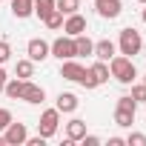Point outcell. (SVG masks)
<instances>
[{
	"label": "cell",
	"instance_id": "obj_21",
	"mask_svg": "<svg viewBox=\"0 0 146 146\" xmlns=\"http://www.w3.org/2000/svg\"><path fill=\"white\" fill-rule=\"evenodd\" d=\"M115 123L123 126V129H129V126L135 123V112H126V109H117V106H115Z\"/></svg>",
	"mask_w": 146,
	"mask_h": 146
},
{
	"label": "cell",
	"instance_id": "obj_2",
	"mask_svg": "<svg viewBox=\"0 0 146 146\" xmlns=\"http://www.w3.org/2000/svg\"><path fill=\"white\" fill-rule=\"evenodd\" d=\"M140 49H143V37H140V32H137V29H132V26L120 29L117 52H120V54H126V57H135V54H140Z\"/></svg>",
	"mask_w": 146,
	"mask_h": 146
},
{
	"label": "cell",
	"instance_id": "obj_23",
	"mask_svg": "<svg viewBox=\"0 0 146 146\" xmlns=\"http://www.w3.org/2000/svg\"><path fill=\"white\" fill-rule=\"evenodd\" d=\"M117 109H126V112H137V100H135L132 95H123V98H117Z\"/></svg>",
	"mask_w": 146,
	"mask_h": 146
},
{
	"label": "cell",
	"instance_id": "obj_30",
	"mask_svg": "<svg viewBox=\"0 0 146 146\" xmlns=\"http://www.w3.org/2000/svg\"><path fill=\"white\" fill-rule=\"evenodd\" d=\"M126 137H109V146H123Z\"/></svg>",
	"mask_w": 146,
	"mask_h": 146
},
{
	"label": "cell",
	"instance_id": "obj_17",
	"mask_svg": "<svg viewBox=\"0 0 146 146\" xmlns=\"http://www.w3.org/2000/svg\"><path fill=\"white\" fill-rule=\"evenodd\" d=\"M75 52H78V57H80V54H92V52H95V43L86 37V32L75 37Z\"/></svg>",
	"mask_w": 146,
	"mask_h": 146
},
{
	"label": "cell",
	"instance_id": "obj_28",
	"mask_svg": "<svg viewBox=\"0 0 146 146\" xmlns=\"http://www.w3.org/2000/svg\"><path fill=\"white\" fill-rule=\"evenodd\" d=\"M80 140H83V146H100V137L98 135H83Z\"/></svg>",
	"mask_w": 146,
	"mask_h": 146
},
{
	"label": "cell",
	"instance_id": "obj_20",
	"mask_svg": "<svg viewBox=\"0 0 146 146\" xmlns=\"http://www.w3.org/2000/svg\"><path fill=\"white\" fill-rule=\"evenodd\" d=\"M54 9L60 15H75L80 9V0H54Z\"/></svg>",
	"mask_w": 146,
	"mask_h": 146
},
{
	"label": "cell",
	"instance_id": "obj_11",
	"mask_svg": "<svg viewBox=\"0 0 146 146\" xmlns=\"http://www.w3.org/2000/svg\"><path fill=\"white\" fill-rule=\"evenodd\" d=\"M92 54H95L98 60H106V63H109V60L117 54V46H115L109 37H103V40H98V43H95V52H92Z\"/></svg>",
	"mask_w": 146,
	"mask_h": 146
},
{
	"label": "cell",
	"instance_id": "obj_12",
	"mask_svg": "<svg viewBox=\"0 0 146 146\" xmlns=\"http://www.w3.org/2000/svg\"><path fill=\"white\" fill-rule=\"evenodd\" d=\"M78 95H72V92H60L57 95V103H54V109L57 112H63V115H72V112H75L78 109Z\"/></svg>",
	"mask_w": 146,
	"mask_h": 146
},
{
	"label": "cell",
	"instance_id": "obj_10",
	"mask_svg": "<svg viewBox=\"0 0 146 146\" xmlns=\"http://www.w3.org/2000/svg\"><path fill=\"white\" fill-rule=\"evenodd\" d=\"M20 100H26V103H43L46 100V92H43V86L26 80L23 83V92H20Z\"/></svg>",
	"mask_w": 146,
	"mask_h": 146
},
{
	"label": "cell",
	"instance_id": "obj_34",
	"mask_svg": "<svg viewBox=\"0 0 146 146\" xmlns=\"http://www.w3.org/2000/svg\"><path fill=\"white\" fill-rule=\"evenodd\" d=\"M137 3H146V0H137Z\"/></svg>",
	"mask_w": 146,
	"mask_h": 146
},
{
	"label": "cell",
	"instance_id": "obj_27",
	"mask_svg": "<svg viewBox=\"0 0 146 146\" xmlns=\"http://www.w3.org/2000/svg\"><path fill=\"white\" fill-rule=\"evenodd\" d=\"M9 123H12V112L9 109H0V132H3Z\"/></svg>",
	"mask_w": 146,
	"mask_h": 146
},
{
	"label": "cell",
	"instance_id": "obj_25",
	"mask_svg": "<svg viewBox=\"0 0 146 146\" xmlns=\"http://www.w3.org/2000/svg\"><path fill=\"white\" fill-rule=\"evenodd\" d=\"M9 57H12V46H9V40H0V66L9 63Z\"/></svg>",
	"mask_w": 146,
	"mask_h": 146
},
{
	"label": "cell",
	"instance_id": "obj_32",
	"mask_svg": "<svg viewBox=\"0 0 146 146\" xmlns=\"http://www.w3.org/2000/svg\"><path fill=\"white\" fill-rule=\"evenodd\" d=\"M140 17H143V23H146V3H143V15H140Z\"/></svg>",
	"mask_w": 146,
	"mask_h": 146
},
{
	"label": "cell",
	"instance_id": "obj_7",
	"mask_svg": "<svg viewBox=\"0 0 146 146\" xmlns=\"http://www.w3.org/2000/svg\"><path fill=\"white\" fill-rule=\"evenodd\" d=\"M95 9H98V15L103 20H115V17H120L123 3L120 0H95Z\"/></svg>",
	"mask_w": 146,
	"mask_h": 146
},
{
	"label": "cell",
	"instance_id": "obj_16",
	"mask_svg": "<svg viewBox=\"0 0 146 146\" xmlns=\"http://www.w3.org/2000/svg\"><path fill=\"white\" fill-rule=\"evenodd\" d=\"M89 72H92V78L98 80V86H100V83H109V78H112V75H109V63H106V60L92 63V66H89Z\"/></svg>",
	"mask_w": 146,
	"mask_h": 146
},
{
	"label": "cell",
	"instance_id": "obj_35",
	"mask_svg": "<svg viewBox=\"0 0 146 146\" xmlns=\"http://www.w3.org/2000/svg\"><path fill=\"white\" fill-rule=\"evenodd\" d=\"M143 83H146V75H143Z\"/></svg>",
	"mask_w": 146,
	"mask_h": 146
},
{
	"label": "cell",
	"instance_id": "obj_13",
	"mask_svg": "<svg viewBox=\"0 0 146 146\" xmlns=\"http://www.w3.org/2000/svg\"><path fill=\"white\" fill-rule=\"evenodd\" d=\"M83 135H86V120H80V117H72V120L66 123V137H69L72 143H78Z\"/></svg>",
	"mask_w": 146,
	"mask_h": 146
},
{
	"label": "cell",
	"instance_id": "obj_3",
	"mask_svg": "<svg viewBox=\"0 0 146 146\" xmlns=\"http://www.w3.org/2000/svg\"><path fill=\"white\" fill-rule=\"evenodd\" d=\"M57 123H60V112H57V109H46V112L40 115L37 135H43L46 140H49V137H54V132H57Z\"/></svg>",
	"mask_w": 146,
	"mask_h": 146
},
{
	"label": "cell",
	"instance_id": "obj_8",
	"mask_svg": "<svg viewBox=\"0 0 146 146\" xmlns=\"http://www.w3.org/2000/svg\"><path fill=\"white\" fill-rule=\"evenodd\" d=\"M83 75H86V66H80L75 57H72V60H60V78L80 83V78H83Z\"/></svg>",
	"mask_w": 146,
	"mask_h": 146
},
{
	"label": "cell",
	"instance_id": "obj_33",
	"mask_svg": "<svg viewBox=\"0 0 146 146\" xmlns=\"http://www.w3.org/2000/svg\"><path fill=\"white\" fill-rule=\"evenodd\" d=\"M0 95H3V80H0Z\"/></svg>",
	"mask_w": 146,
	"mask_h": 146
},
{
	"label": "cell",
	"instance_id": "obj_18",
	"mask_svg": "<svg viewBox=\"0 0 146 146\" xmlns=\"http://www.w3.org/2000/svg\"><path fill=\"white\" fill-rule=\"evenodd\" d=\"M15 75H17V78H23V80H29V78L35 75V60H17Z\"/></svg>",
	"mask_w": 146,
	"mask_h": 146
},
{
	"label": "cell",
	"instance_id": "obj_24",
	"mask_svg": "<svg viewBox=\"0 0 146 146\" xmlns=\"http://www.w3.org/2000/svg\"><path fill=\"white\" fill-rule=\"evenodd\" d=\"M132 98H135L137 103H146V83H137V86H132Z\"/></svg>",
	"mask_w": 146,
	"mask_h": 146
},
{
	"label": "cell",
	"instance_id": "obj_26",
	"mask_svg": "<svg viewBox=\"0 0 146 146\" xmlns=\"http://www.w3.org/2000/svg\"><path fill=\"white\" fill-rule=\"evenodd\" d=\"M126 143H129V146H146V135H140V132H132V135L126 137Z\"/></svg>",
	"mask_w": 146,
	"mask_h": 146
},
{
	"label": "cell",
	"instance_id": "obj_9",
	"mask_svg": "<svg viewBox=\"0 0 146 146\" xmlns=\"http://www.w3.org/2000/svg\"><path fill=\"white\" fill-rule=\"evenodd\" d=\"M63 32H66L69 37H78V35H83V32H86V17H83L80 12H75V15H66V20H63Z\"/></svg>",
	"mask_w": 146,
	"mask_h": 146
},
{
	"label": "cell",
	"instance_id": "obj_4",
	"mask_svg": "<svg viewBox=\"0 0 146 146\" xmlns=\"http://www.w3.org/2000/svg\"><path fill=\"white\" fill-rule=\"evenodd\" d=\"M49 46H52V54H54L57 60H72V57H78V52H75V37H69V35L57 37V40L49 43Z\"/></svg>",
	"mask_w": 146,
	"mask_h": 146
},
{
	"label": "cell",
	"instance_id": "obj_14",
	"mask_svg": "<svg viewBox=\"0 0 146 146\" xmlns=\"http://www.w3.org/2000/svg\"><path fill=\"white\" fill-rule=\"evenodd\" d=\"M12 15L17 20H26L35 15V0H12Z\"/></svg>",
	"mask_w": 146,
	"mask_h": 146
},
{
	"label": "cell",
	"instance_id": "obj_22",
	"mask_svg": "<svg viewBox=\"0 0 146 146\" xmlns=\"http://www.w3.org/2000/svg\"><path fill=\"white\" fill-rule=\"evenodd\" d=\"M63 20H66V15H60V12L54 9V12H52V15H49V17H46L43 23H46L49 29H63Z\"/></svg>",
	"mask_w": 146,
	"mask_h": 146
},
{
	"label": "cell",
	"instance_id": "obj_1",
	"mask_svg": "<svg viewBox=\"0 0 146 146\" xmlns=\"http://www.w3.org/2000/svg\"><path fill=\"white\" fill-rule=\"evenodd\" d=\"M109 75H112L117 83H123V86H132V83L137 80V69H135V60L117 52V54L109 60Z\"/></svg>",
	"mask_w": 146,
	"mask_h": 146
},
{
	"label": "cell",
	"instance_id": "obj_6",
	"mask_svg": "<svg viewBox=\"0 0 146 146\" xmlns=\"http://www.w3.org/2000/svg\"><path fill=\"white\" fill-rule=\"evenodd\" d=\"M3 137H6V146H23L26 137H29L26 123H15V120H12V123L3 129Z\"/></svg>",
	"mask_w": 146,
	"mask_h": 146
},
{
	"label": "cell",
	"instance_id": "obj_36",
	"mask_svg": "<svg viewBox=\"0 0 146 146\" xmlns=\"http://www.w3.org/2000/svg\"><path fill=\"white\" fill-rule=\"evenodd\" d=\"M0 3H3V0H0Z\"/></svg>",
	"mask_w": 146,
	"mask_h": 146
},
{
	"label": "cell",
	"instance_id": "obj_29",
	"mask_svg": "<svg viewBox=\"0 0 146 146\" xmlns=\"http://www.w3.org/2000/svg\"><path fill=\"white\" fill-rule=\"evenodd\" d=\"M26 143H29V146H46V137H43V135H37V137H26Z\"/></svg>",
	"mask_w": 146,
	"mask_h": 146
},
{
	"label": "cell",
	"instance_id": "obj_31",
	"mask_svg": "<svg viewBox=\"0 0 146 146\" xmlns=\"http://www.w3.org/2000/svg\"><path fill=\"white\" fill-rule=\"evenodd\" d=\"M0 80L6 83V69H3V66H0Z\"/></svg>",
	"mask_w": 146,
	"mask_h": 146
},
{
	"label": "cell",
	"instance_id": "obj_5",
	"mask_svg": "<svg viewBox=\"0 0 146 146\" xmlns=\"http://www.w3.org/2000/svg\"><path fill=\"white\" fill-rule=\"evenodd\" d=\"M26 54H29V60L43 63V60L52 54V46H49L43 37H32V40H29V46H26Z\"/></svg>",
	"mask_w": 146,
	"mask_h": 146
},
{
	"label": "cell",
	"instance_id": "obj_19",
	"mask_svg": "<svg viewBox=\"0 0 146 146\" xmlns=\"http://www.w3.org/2000/svg\"><path fill=\"white\" fill-rule=\"evenodd\" d=\"M52 12H54V0H35V15L40 20H46Z\"/></svg>",
	"mask_w": 146,
	"mask_h": 146
},
{
	"label": "cell",
	"instance_id": "obj_15",
	"mask_svg": "<svg viewBox=\"0 0 146 146\" xmlns=\"http://www.w3.org/2000/svg\"><path fill=\"white\" fill-rule=\"evenodd\" d=\"M23 83H26L23 78H12V80L6 78V83H3V95H6V98H12V100H20V92H23Z\"/></svg>",
	"mask_w": 146,
	"mask_h": 146
}]
</instances>
